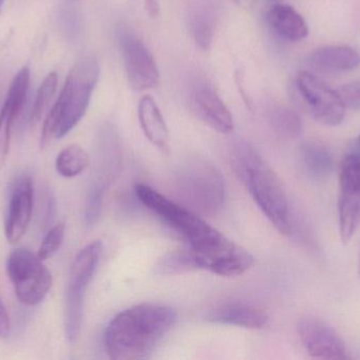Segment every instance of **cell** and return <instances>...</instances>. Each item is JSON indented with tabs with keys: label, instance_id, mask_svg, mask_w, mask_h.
<instances>
[{
	"label": "cell",
	"instance_id": "obj_1",
	"mask_svg": "<svg viewBox=\"0 0 360 360\" xmlns=\"http://www.w3.org/2000/svg\"><path fill=\"white\" fill-rule=\"evenodd\" d=\"M137 198L169 228L179 235L198 256L201 270L220 277H237L251 263V255L229 240L197 213L145 184L135 188Z\"/></svg>",
	"mask_w": 360,
	"mask_h": 360
},
{
	"label": "cell",
	"instance_id": "obj_2",
	"mask_svg": "<svg viewBox=\"0 0 360 360\" xmlns=\"http://www.w3.org/2000/svg\"><path fill=\"white\" fill-rule=\"evenodd\" d=\"M174 309L155 304L131 306L105 328L103 342L110 359H147L176 323Z\"/></svg>",
	"mask_w": 360,
	"mask_h": 360
},
{
	"label": "cell",
	"instance_id": "obj_3",
	"mask_svg": "<svg viewBox=\"0 0 360 360\" xmlns=\"http://www.w3.org/2000/svg\"><path fill=\"white\" fill-rule=\"evenodd\" d=\"M229 151L235 173L266 219L281 234L291 235L289 199L278 175L247 142H234Z\"/></svg>",
	"mask_w": 360,
	"mask_h": 360
},
{
	"label": "cell",
	"instance_id": "obj_4",
	"mask_svg": "<svg viewBox=\"0 0 360 360\" xmlns=\"http://www.w3.org/2000/svg\"><path fill=\"white\" fill-rule=\"evenodd\" d=\"M99 65L94 56H84L74 65L63 90L49 111L40 135V149L44 150L53 139H61L82 120L99 78Z\"/></svg>",
	"mask_w": 360,
	"mask_h": 360
},
{
	"label": "cell",
	"instance_id": "obj_5",
	"mask_svg": "<svg viewBox=\"0 0 360 360\" xmlns=\"http://www.w3.org/2000/svg\"><path fill=\"white\" fill-rule=\"evenodd\" d=\"M175 190L184 206L201 216H215L226 200V185L220 171L210 162L186 163L175 178Z\"/></svg>",
	"mask_w": 360,
	"mask_h": 360
},
{
	"label": "cell",
	"instance_id": "obj_6",
	"mask_svg": "<svg viewBox=\"0 0 360 360\" xmlns=\"http://www.w3.org/2000/svg\"><path fill=\"white\" fill-rule=\"evenodd\" d=\"M101 252V241H93L80 249L70 266L65 294V329L71 345L77 342L82 332L86 291L96 272Z\"/></svg>",
	"mask_w": 360,
	"mask_h": 360
},
{
	"label": "cell",
	"instance_id": "obj_7",
	"mask_svg": "<svg viewBox=\"0 0 360 360\" xmlns=\"http://www.w3.org/2000/svg\"><path fill=\"white\" fill-rule=\"evenodd\" d=\"M6 274L14 287L15 295L25 306L41 304L53 285V276L37 254L19 247L6 258Z\"/></svg>",
	"mask_w": 360,
	"mask_h": 360
},
{
	"label": "cell",
	"instance_id": "obj_8",
	"mask_svg": "<svg viewBox=\"0 0 360 360\" xmlns=\"http://www.w3.org/2000/svg\"><path fill=\"white\" fill-rule=\"evenodd\" d=\"M295 82L302 101L317 123L335 127L344 122L347 107L338 91L330 88L313 72H298Z\"/></svg>",
	"mask_w": 360,
	"mask_h": 360
},
{
	"label": "cell",
	"instance_id": "obj_9",
	"mask_svg": "<svg viewBox=\"0 0 360 360\" xmlns=\"http://www.w3.org/2000/svg\"><path fill=\"white\" fill-rule=\"evenodd\" d=\"M360 225V151L349 152L340 165L338 228L344 244Z\"/></svg>",
	"mask_w": 360,
	"mask_h": 360
},
{
	"label": "cell",
	"instance_id": "obj_10",
	"mask_svg": "<svg viewBox=\"0 0 360 360\" xmlns=\"http://www.w3.org/2000/svg\"><path fill=\"white\" fill-rule=\"evenodd\" d=\"M129 84L136 91L149 90L160 84L158 63L145 42L126 27L117 32Z\"/></svg>",
	"mask_w": 360,
	"mask_h": 360
},
{
	"label": "cell",
	"instance_id": "obj_11",
	"mask_svg": "<svg viewBox=\"0 0 360 360\" xmlns=\"http://www.w3.org/2000/svg\"><path fill=\"white\" fill-rule=\"evenodd\" d=\"M297 332L304 350L312 359H350L344 340L323 319L304 317L298 323Z\"/></svg>",
	"mask_w": 360,
	"mask_h": 360
},
{
	"label": "cell",
	"instance_id": "obj_12",
	"mask_svg": "<svg viewBox=\"0 0 360 360\" xmlns=\"http://www.w3.org/2000/svg\"><path fill=\"white\" fill-rule=\"evenodd\" d=\"M34 207V186L31 175H19L13 183L4 219V235L11 244L22 239L31 223Z\"/></svg>",
	"mask_w": 360,
	"mask_h": 360
},
{
	"label": "cell",
	"instance_id": "obj_13",
	"mask_svg": "<svg viewBox=\"0 0 360 360\" xmlns=\"http://www.w3.org/2000/svg\"><path fill=\"white\" fill-rule=\"evenodd\" d=\"M122 158V145L117 130L113 125L105 124L99 131L95 177L90 187L105 194L120 175Z\"/></svg>",
	"mask_w": 360,
	"mask_h": 360
},
{
	"label": "cell",
	"instance_id": "obj_14",
	"mask_svg": "<svg viewBox=\"0 0 360 360\" xmlns=\"http://www.w3.org/2000/svg\"><path fill=\"white\" fill-rule=\"evenodd\" d=\"M190 105L197 118L213 130L229 135L234 129L232 113L213 87L207 82L194 85L191 90Z\"/></svg>",
	"mask_w": 360,
	"mask_h": 360
},
{
	"label": "cell",
	"instance_id": "obj_15",
	"mask_svg": "<svg viewBox=\"0 0 360 360\" xmlns=\"http://www.w3.org/2000/svg\"><path fill=\"white\" fill-rule=\"evenodd\" d=\"M205 319L219 325L258 330L266 327L269 316L264 309L256 304L230 302L214 306L207 313Z\"/></svg>",
	"mask_w": 360,
	"mask_h": 360
},
{
	"label": "cell",
	"instance_id": "obj_16",
	"mask_svg": "<svg viewBox=\"0 0 360 360\" xmlns=\"http://www.w3.org/2000/svg\"><path fill=\"white\" fill-rule=\"evenodd\" d=\"M306 63L317 73H345L359 67L360 55L346 44H328L313 50L307 57Z\"/></svg>",
	"mask_w": 360,
	"mask_h": 360
},
{
	"label": "cell",
	"instance_id": "obj_17",
	"mask_svg": "<svg viewBox=\"0 0 360 360\" xmlns=\"http://www.w3.org/2000/svg\"><path fill=\"white\" fill-rule=\"evenodd\" d=\"M266 19L274 33L288 42H300L308 37V23L291 6L273 4L266 12Z\"/></svg>",
	"mask_w": 360,
	"mask_h": 360
},
{
	"label": "cell",
	"instance_id": "obj_18",
	"mask_svg": "<svg viewBox=\"0 0 360 360\" xmlns=\"http://www.w3.org/2000/svg\"><path fill=\"white\" fill-rule=\"evenodd\" d=\"M139 118L145 137L162 152H168L170 133L164 116L155 99L150 95L141 97L139 104Z\"/></svg>",
	"mask_w": 360,
	"mask_h": 360
},
{
	"label": "cell",
	"instance_id": "obj_19",
	"mask_svg": "<svg viewBox=\"0 0 360 360\" xmlns=\"http://www.w3.org/2000/svg\"><path fill=\"white\" fill-rule=\"evenodd\" d=\"M300 160L307 173L314 179H325L334 168L333 156L325 144L307 141L300 146Z\"/></svg>",
	"mask_w": 360,
	"mask_h": 360
},
{
	"label": "cell",
	"instance_id": "obj_20",
	"mask_svg": "<svg viewBox=\"0 0 360 360\" xmlns=\"http://www.w3.org/2000/svg\"><path fill=\"white\" fill-rule=\"evenodd\" d=\"M190 31L195 44L201 50H210L215 34L216 11L209 2L197 4L188 18Z\"/></svg>",
	"mask_w": 360,
	"mask_h": 360
},
{
	"label": "cell",
	"instance_id": "obj_21",
	"mask_svg": "<svg viewBox=\"0 0 360 360\" xmlns=\"http://www.w3.org/2000/svg\"><path fill=\"white\" fill-rule=\"evenodd\" d=\"M199 270L198 256L188 245L166 254L156 266V272L160 275H179Z\"/></svg>",
	"mask_w": 360,
	"mask_h": 360
},
{
	"label": "cell",
	"instance_id": "obj_22",
	"mask_svg": "<svg viewBox=\"0 0 360 360\" xmlns=\"http://www.w3.org/2000/svg\"><path fill=\"white\" fill-rule=\"evenodd\" d=\"M90 164V156L84 148L78 145H70L59 152L55 162L57 173L61 177L71 178L82 175Z\"/></svg>",
	"mask_w": 360,
	"mask_h": 360
},
{
	"label": "cell",
	"instance_id": "obj_23",
	"mask_svg": "<svg viewBox=\"0 0 360 360\" xmlns=\"http://www.w3.org/2000/svg\"><path fill=\"white\" fill-rule=\"evenodd\" d=\"M269 122L275 132L285 139H296L302 132V122L293 110L274 106L269 111Z\"/></svg>",
	"mask_w": 360,
	"mask_h": 360
},
{
	"label": "cell",
	"instance_id": "obj_24",
	"mask_svg": "<svg viewBox=\"0 0 360 360\" xmlns=\"http://www.w3.org/2000/svg\"><path fill=\"white\" fill-rule=\"evenodd\" d=\"M30 80H31V73H30L29 68L25 67L19 70L18 73L14 76L11 82L4 104H6L16 113L17 116L22 110L25 99H27Z\"/></svg>",
	"mask_w": 360,
	"mask_h": 360
},
{
	"label": "cell",
	"instance_id": "obj_25",
	"mask_svg": "<svg viewBox=\"0 0 360 360\" xmlns=\"http://www.w3.org/2000/svg\"><path fill=\"white\" fill-rule=\"evenodd\" d=\"M57 85H58V75L55 72L48 74L42 84L40 85L37 95H36L33 109H32L31 118H30L32 126L39 122L40 118L44 116V111L48 109L51 99H53L55 92H56Z\"/></svg>",
	"mask_w": 360,
	"mask_h": 360
},
{
	"label": "cell",
	"instance_id": "obj_26",
	"mask_svg": "<svg viewBox=\"0 0 360 360\" xmlns=\"http://www.w3.org/2000/svg\"><path fill=\"white\" fill-rule=\"evenodd\" d=\"M16 118V113L6 104H4L0 110V171L8 159L12 127Z\"/></svg>",
	"mask_w": 360,
	"mask_h": 360
},
{
	"label": "cell",
	"instance_id": "obj_27",
	"mask_svg": "<svg viewBox=\"0 0 360 360\" xmlns=\"http://www.w3.org/2000/svg\"><path fill=\"white\" fill-rule=\"evenodd\" d=\"M65 236V223H58L53 226L42 240L39 249L37 251V256L42 261L50 259L60 249Z\"/></svg>",
	"mask_w": 360,
	"mask_h": 360
},
{
	"label": "cell",
	"instance_id": "obj_28",
	"mask_svg": "<svg viewBox=\"0 0 360 360\" xmlns=\"http://www.w3.org/2000/svg\"><path fill=\"white\" fill-rule=\"evenodd\" d=\"M338 92L347 108L360 110V80L342 85Z\"/></svg>",
	"mask_w": 360,
	"mask_h": 360
},
{
	"label": "cell",
	"instance_id": "obj_29",
	"mask_svg": "<svg viewBox=\"0 0 360 360\" xmlns=\"http://www.w3.org/2000/svg\"><path fill=\"white\" fill-rule=\"evenodd\" d=\"M11 333V321L8 311L0 299V340H6Z\"/></svg>",
	"mask_w": 360,
	"mask_h": 360
},
{
	"label": "cell",
	"instance_id": "obj_30",
	"mask_svg": "<svg viewBox=\"0 0 360 360\" xmlns=\"http://www.w3.org/2000/svg\"><path fill=\"white\" fill-rule=\"evenodd\" d=\"M146 11L152 18H156L160 16V6L158 0H146L145 1Z\"/></svg>",
	"mask_w": 360,
	"mask_h": 360
},
{
	"label": "cell",
	"instance_id": "obj_31",
	"mask_svg": "<svg viewBox=\"0 0 360 360\" xmlns=\"http://www.w3.org/2000/svg\"><path fill=\"white\" fill-rule=\"evenodd\" d=\"M237 6H240L243 10H251L255 6L256 0H234Z\"/></svg>",
	"mask_w": 360,
	"mask_h": 360
},
{
	"label": "cell",
	"instance_id": "obj_32",
	"mask_svg": "<svg viewBox=\"0 0 360 360\" xmlns=\"http://www.w3.org/2000/svg\"><path fill=\"white\" fill-rule=\"evenodd\" d=\"M269 2H271V4H279V1L281 0H268Z\"/></svg>",
	"mask_w": 360,
	"mask_h": 360
},
{
	"label": "cell",
	"instance_id": "obj_33",
	"mask_svg": "<svg viewBox=\"0 0 360 360\" xmlns=\"http://www.w3.org/2000/svg\"><path fill=\"white\" fill-rule=\"evenodd\" d=\"M4 0H0V8H1L2 4H4Z\"/></svg>",
	"mask_w": 360,
	"mask_h": 360
},
{
	"label": "cell",
	"instance_id": "obj_34",
	"mask_svg": "<svg viewBox=\"0 0 360 360\" xmlns=\"http://www.w3.org/2000/svg\"><path fill=\"white\" fill-rule=\"evenodd\" d=\"M359 276H360V258H359Z\"/></svg>",
	"mask_w": 360,
	"mask_h": 360
},
{
	"label": "cell",
	"instance_id": "obj_35",
	"mask_svg": "<svg viewBox=\"0 0 360 360\" xmlns=\"http://www.w3.org/2000/svg\"><path fill=\"white\" fill-rule=\"evenodd\" d=\"M359 144H360V137H359Z\"/></svg>",
	"mask_w": 360,
	"mask_h": 360
}]
</instances>
